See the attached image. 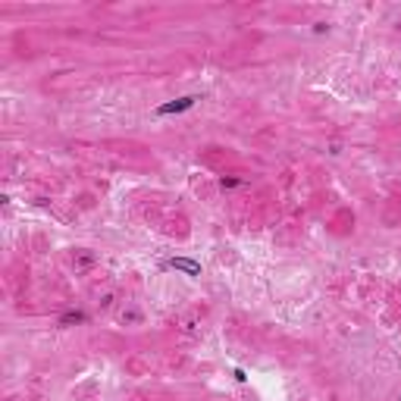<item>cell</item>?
<instances>
[{
  "mask_svg": "<svg viewBox=\"0 0 401 401\" xmlns=\"http://www.w3.org/2000/svg\"><path fill=\"white\" fill-rule=\"evenodd\" d=\"M198 100H200L198 94H185V98H176V100H170V104H160V107H157V116H172V113H185V110H192V107H194Z\"/></svg>",
  "mask_w": 401,
  "mask_h": 401,
  "instance_id": "6da1fadb",
  "label": "cell"
},
{
  "mask_svg": "<svg viewBox=\"0 0 401 401\" xmlns=\"http://www.w3.org/2000/svg\"><path fill=\"white\" fill-rule=\"evenodd\" d=\"M172 266H176V270H188L192 276H198V273H200V266H198V264H192V260H172Z\"/></svg>",
  "mask_w": 401,
  "mask_h": 401,
  "instance_id": "7a4b0ae2",
  "label": "cell"
},
{
  "mask_svg": "<svg viewBox=\"0 0 401 401\" xmlns=\"http://www.w3.org/2000/svg\"><path fill=\"white\" fill-rule=\"evenodd\" d=\"M60 323H63V326H69V323H85V314H82V310H72V314H66Z\"/></svg>",
  "mask_w": 401,
  "mask_h": 401,
  "instance_id": "3957f363",
  "label": "cell"
},
{
  "mask_svg": "<svg viewBox=\"0 0 401 401\" xmlns=\"http://www.w3.org/2000/svg\"><path fill=\"white\" fill-rule=\"evenodd\" d=\"M91 264H94V254H82L78 260L72 257V266H91Z\"/></svg>",
  "mask_w": 401,
  "mask_h": 401,
  "instance_id": "277c9868",
  "label": "cell"
},
{
  "mask_svg": "<svg viewBox=\"0 0 401 401\" xmlns=\"http://www.w3.org/2000/svg\"><path fill=\"white\" fill-rule=\"evenodd\" d=\"M122 323H141V314L132 310V314H122Z\"/></svg>",
  "mask_w": 401,
  "mask_h": 401,
  "instance_id": "5b68a950",
  "label": "cell"
},
{
  "mask_svg": "<svg viewBox=\"0 0 401 401\" xmlns=\"http://www.w3.org/2000/svg\"><path fill=\"white\" fill-rule=\"evenodd\" d=\"M220 185H222V188H235V185H242V182H238V179H222Z\"/></svg>",
  "mask_w": 401,
  "mask_h": 401,
  "instance_id": "8992f818",
  "label": "cell"
},
{
  "mask_svg": "<svg viewBox=\"0 0 401 401\" xmlns=\"http://www.w3.org/2000/svg\"><path fill=\"white\" fill-rule=\"evenodd\" d=\"M314 32H316V34H323V32H329V26H326V22H316Z\"/></svg>",
  "mask_w": 401,
  "mask_h": 401,
  "instance_id": "52a82bcc",
  "label": "cell"
},
{
  "mask_svg": "<svg viewBox=\"0 0 401 401\" xmlns=\"http://www.w3.org/2000/svg\"><path fill=\"white\" fill-rule=\"evenodd\" d=\"M398 401H401V395H398Z\"/></svg>",
  "mask_w": 401,
  "mask_h": 401,
  "instance_id": "ba28073f",
  "label": "cell"
}]
</instances>
